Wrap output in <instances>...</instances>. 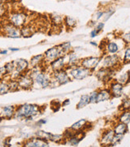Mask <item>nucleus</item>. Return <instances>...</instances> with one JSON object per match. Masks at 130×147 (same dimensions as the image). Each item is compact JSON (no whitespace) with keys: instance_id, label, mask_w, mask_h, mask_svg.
<instances>
[{"instance_id":"f257e3e1","label":"nucleus","mask_w":130,"mask_h":147,"mask_svg":"<svg viewBox=\"0 0 130 147\" xmlns=\"http://www.w3.org/2000/svg\"><path fill=\"white\" fill-rule=\"evenodd\" d=\"M42 107L36 104L25 103L16 107L15 118L18 119H26L31 120L34 117L41 114Z\"/></svg>"},{"instance_id":"f03ea898","label":"nucleus","mask_w":130,"mask_h":147,"mask_svg":"<svg viewBox=\"0 0 130 147\" xmlns=\"http://www.w3.org/2000/svg\"><path fill=\"white\" fill-rule=\"evenodd\" d=\"M32 78L34 80V86L36 85L38 87H41L42 89L47 88L50 87L51 84L52 74L44 68L33 75Z\"/></svg>"},{"instance_id":"7ed1b4c3","label":"nucleus","mask_w":130,"mask_h":147,"mask_svg":"<svg viewBox=\"0 0 130 147\" xmlns=\"http://www.w3.org/2000/svg\"><path fill=\"white\" fill-rule=\"evenodd\" d=\"M7 21L12 25L22 28V26L27 24L28 15L23 11H13L8 13Z\"/></svg>"},{"instance_id":"20e7f679","label":"nucleus","mask_w":130,"mask_h":147,"mask_svg":"<svg viewBox=\"0 0 130 147\" xmlns=\"http://www.w3.org/2000/svg\"><path fill=\"white\" fill-rule=\"evenodd\" d=\"M72 79L70 77L68 71L66 69L62 70L60 71H57L54 73H52V81L50 86L51 87H57L60 86L67 84L70 82Z\"/></svg>"},{"instance_id":"39448f33","label":"nucleus","mask_w":130,"mask_h":147,"mask_svg":"<svg viewBox=\"0 0 130 147\" xmlns=\"http://www.w3.org/2000/svg\"><path fill=\"white\" fill-rule=\"evenodd\" d=\"M0 33L11 38H19L20 37H22L21 29L12 25L11 22H9L8 21L4 23H1Z\"/></svg>"},{"instance_id":"423d86ee","label":"nucleus","mask_w":130,"mask_h":147,"mask_svg":"<svg viewBox=\"0 0 130 147\" xmlns=\"http://www.w3.org/2000/svg\"><path fill=\"white\" fill-rule=\"evenodd\" d=\"M66 70L68 71V74L71 79H75V80H83L89 76L92 73L90 70L82 67V66L69 67Z\"/></svg>"},{"instance_id":"0eeeda50","label":"nucleus","mask_w":130,"mask_h":147,"mask_svg":"<svg viewBox=\"0 0 130 147\" xmlns=\"http://www.w3.org/2000/svg\"><path fill=\"white\" fill-rule=\"evenodd\" d=\"M44 55V66L45 67L48 66L50 63L54 61L55 59H57L59 57L62 56H65L64 54L62 51L61 48H60L59 45L53 47L51 48H49L48 50H46Z\"/></svg>"},{"instance_id":"6e6552de","label":"nucleus","mask_w":130,"mask_h":147,"mask_svg":"<svg viewBox=\"0 0 130 147\" xmlns=\"http://www.w3.org/2000/svg\"><path fill=\"white\" fill-rule=\"evenodd\" d=\"M67 66V59L66 55L59 57L54 61H53L46 67V69L50 73H54L57 71H60L62 70L66 69Z\"/></svg>"},{"instance_id":"1a4fd4ad","label":"nucleus","mask_w":130,"mask_h":147,"mask_svg":"<svg viewBox=\"0 0 130 147\" xmlns=\"http://www.w3.org/2000/svg\"><path fill=\"white\" fill-rule=\"evenodd\" d=\"M35 134L38 138L46 140L47 142L50 141V142H53L55 143H62V142H66L63 134H54L46 132L44 130H38Z\"/></svg>"},{"instance_id":"9d476101","label":"nucleus","mask_w":130,"mask_h":147,"mask_svg":"<svg viewBox=\"0 0 130 147\" xmlns=\"http://www.w3.org/2000/svg\"><path fill=\"white\" fill-rule=\"evenodd\" d=\"M121 59L117 55H109L105 56L101 61V68H107V69H113L115 70L121 64Z\"/></svg>"},{"instance_id":"9b49d317","label":"nucleus","mask_w":130,"mask_h":147,"mask_svg":"<svg viewBox=\"0 0 130 147\" xmlns=\"http://www.w3.org/2000/svg\"><path fill=\"white\" fill-rule=\"evenodd\" d=\"M17 81L19 82V89L21 90H30V89L34 87V80L30 75V74L28 72L26 73L22 74L19 78L17 79Z\"/></svg>"},{"instance_id":"f8f14e48","label":"nucleus","mask_w":130,"mask_h":147,"mask_svg":"<svg viewBox=\"0 0 130 147\" xmlns=\"http://www.w3.org/2000/svg\"><path fill=\"white\" fill-rule=\"evenodd\" d=\"M101 63V58L99 57H87L80 61V66L93 72Z\"/></svg>"},{"instance_id":"ddd939ff","label":"nucleus","mask_w":130,"mask_h":147,"mask_svg":"<svg viewBox=\"0 0 130 147\" xmlns=\"http://www.w3.org/2000/svg\"><path fill=\"white\" fill-rule=\"evenodd\" d=\"M22 147H50V144L46 140L35 137L26 140L23 142Z\"/></svg>"},{"instance_id":"4468645a","label":"nucleus","mask_w":130,"mask_h":147,"mask_svg":"<svg viewBox=\"0 0 130 147\" xmlns=\"http://www.w3.org/2000/svg\"><path fill=\"white\" fill-rule=\"evenodd\" d=\"M15 66V70L19 74H24L28 72L30 70V63L24 59H18L14 61Z\"/></svg>"},{"instance_id":"2eb2a0df","label":"nucleus","mask_w":130,"mask_h":147,"mask_svg":"<svg viewBox=\"0 0 130 147\" xmlns=\"http://www.w3.org/2000/svg\"><path fill=\"white\" fill-rule=\"evenodd\" d=\"M109 89L110 90L113 98H120L123 94L124 86L119 83L118 82H113L110 84V86Z\"/></svg>"},{"instance_id":"dca6fc26","label":"nucleus","mask_w":130,"mask_h":147,"mask_svg":"<svg viewBox=\"0 0 130 147\" xmlns=\"http://www.w3.org/2000/svg\"><path fill=\"white\" fill-rule=\"evenodd\" d=\"M115 133L113 131V129H108L106 131H105L104 134H102V136L101 138V144L102 145V146L109 147L112 144V141L114 137Z\"/></svg>"},{"instance_id":"f3484780","label":"nucleus","mask_w":130,"mask_h":147,"mask_svg":"<svg viewBox=\"0 0 130 147\" xmlns=\"http://www.w3.org/2000/svg\"><path fill=\"white\" fill-rule=\"evenodd\" d=\"M30 63V68H34V67H42L46 68L44 66V55L39 54V55L33 56Z\"/></svg>"},{"instance_id":"a211bd4d","label":"nucleus","mask_w":130,"mask_h":147,"mask_svg":"<svg viewBox=\"0 0 130 147\" xmlns=\"http://www.w3.org/2000/svg\"><path fill=\"white\" fill-rule=\"evenodd\" d=\"M15 110H16V107H15V106L4 107L2 109L1 113H0V118L10 119L11 118H14L15 117Z\"/></svg>"},{"instance_id":"6ab92c4d","label":"nucleus","mask_w":130,"mask_h":147,"mask_svg":"<svg viewBox=\"0 0 130 147\" xmlns=\"http://www.w3.org/2000/svg\"><path fill=\"white\" fill-rule=\"evenodd\" d=\"M66 59H67V68L69 67H73V66H80V59L78 58L77 54H75L74 52L72 51L70 52L69 54L66 55Z\"/></svg>"},{"instance_id":"aec40b11","label":"nucleus","mask_w":130,"mask_h":147,"mask_svg":"<svg viewBox=\"0 0 130 147\" xmlns=\"http://www.w3.org/2000/svg\"><path fill=\"white\" fill-rule=\"evenodd\" d=\"M97 102H105L107 100L111 99L112 94L110 93L109 89H101L99 91H97Z\"/></svg>"},{"instance_id":"412c9836","label":"nucleus","mask_w":130,"mask_h":147,"mask_svg":"<svg viewBox=\"0 0 130 147\" xmlns=\"http://www.w3.org/2000/svg\"><path fill=\"white\" fill-rule=\"evenodd\" d=\"M105 49H106V51L109 54H112V55H115L117 52L119 51L120 47L118 44L116 42H109L107 43V45L105 46Z\"/></svg>"},{"instance_id":"4be33fe9","label":"nucleus","mask_w":130,"mask_h":147,"mask_svg":"<svg viewBox=\"0 0 130 147\" xmlns=\"http://www.w3.org/2000/svg\"><path fill=\"white\" fill-rule=\"evenodd\" d=\"M87 125H88V122H87L86 119H81V120L76 121L75 123H74L73 125H71L70 129L77 132V131L82 130L84 128L87 127Z\"/></svg>"},{"instance_id":"5701e85b","label":"nucleus","mask_w":130,"mask_h":147,"mask_svg":"<svg viewBox=\"0 0 130 147\" xmlns=\"http://www.w3.org/2000/svg\"><path fill=\"white\" fill-rule=\"evenodd\" d=\"M21 29V34H22V37H25V38H27V37H30L34 33V27L30 24H26L25 26H23Z\"/></svg>"},{"instance_id":"b1692460","label":"nucleus","mask_w":130,"mask_h":147,"mask_svg":"<svg viewBox=\"0 0 130 147\" xmlns=\"http://www.w3.org/2000/svg\"><path fill=\"white\" fill-rule=\"evenodd\" d=\"M113 131H114L116 134L124 135L128 131V126H127L126 124H124V123H121V122H118L114 126Z\"/></svg>"},{"instance_id":"393cba45","label":"nucleus","mask_w":130,"mask_h":147,"mask_svg":"<svg viewBox=\"0 0 130 147\" xmlns=\"http://www.w3.org/2000/svg\"><path fill=\"white\" fill-rule=\"evenodd\" d=\"M50 20H51V22L54 25H55V26H61V25L63 24L64 17L62 15L54 13V14L50 15Z\"/></svg>"},{"instance_id":"a878e982","label":"nucleus","mask_w":130,"mask_h":147,"mask_svg":"<svg viewBox=\"0 0 130 147\" xmlns=\"http://www.w3.org/2000/svg\"><path fill=\"white\" fill-rule=\"evenodd\" d=\"M10 92L8 80L4 78L3 79H0V95H3Z\"/></svg>"},{"instance_id":"bb28decb","label":"nucleus","mask_w":130,"mask_h":147,"mask_svg":"<svg viewBox=\"0 0 130 147\" xmlns=\"http://www.w3.org/2000/svg\"><path fill=\"white\" fill-rule=\"evenodd\" d=\"M118 121L128 125L130 122V110H124L118 118Z\"/></svg>"},{"instance_id":"cd10ccee","label":"nucleus","mask_w":130,"mask_h":147,"mask_svg":"<svg viewBox=\"0 0 130 147\" xmlns=\"http://www.w3.org/2000/svg\"><path fill=\"white\" fill-rule=\"evenodd\" d=\"M63 23L65 24L66 28L71 30L73 29L74 27H75L76 24H77V22H76L74 18H71L70 16H66V17H64Z\"/></svg>"},{"instance_id":"c85d7f7f","label":"nucleus","mask_w":130,"mask_h":147,"mask_svg":"<svg viewBox=\"0 0 130 147\" xmlns=\"http://www.w3.org/2000/svg\"><path fill=\"white\" fill-rule=\"evenodd\" d=\"M89 103V98L88 94H84V95L81 96L80 100L78 102V105H77V109H82L83 107L87 106Z\"/></svg>"},{"instance_id":"c756f323","label":"nucleus","mask_w":130,"mask_h":147,"mask_svg":"<svg viewBox=\"0 0 130 147\" xmlns=\"http://www.w3.org/2000/svg\"><path fill=\"white\" fill-rule=\"evenodd\" d=\"M117 82H118L119 83L124 85H126L130 82V73L129 72H125L122 74L121 75H120L119 78H117Z\"/></svg>"},{"instance_id":"7c9ffc66","label":"nucleus","mask_w":130,"mask_h":147,"mask_svg":"<svg viewBox=\"0 0 130 147\" xmlns=\"http://www.w3.org/2000/svg\"><path fill=\"white\" fill-rule=\"evenodd\" d=\"M59 47L62 50V51L64 54V55H66L70 52L72 51V47H71L70 42H65L59 44Z\"/></svg>"},{"instance_id":"2f4dec72","label":"nucleus","mask_w":130,"mask_h":147,"mask_svg":"<svg viewBox=\"0 0 130 147\" xmlns=\"http://www.w3.org/2000/svg\"><path fill=\"white\" fill-rule=\"evenodd\" d=\"M8 84L10 92H15L19 90V82L16 79H8Z\"/></svg>"},{"instance_id":"473e14b6","label":"nucleus","mask_w":130,"mask_h":147,"mask_svg":"<svg viewBox=\"0 0 130 147\" xmlns=\"http://www.w3.org/2000/svg\"><path fill=\"white\" fill-rule=\"evenodd\" d=\"M5 69H6V72H7V76H10L11 74L13 73L15 70V63L14 61L12 62H9V63H6L5 64Z\"/></svg>"},{"instance_id":"72a5a7b5","label":"nucleus","mask_w":130,"mask_h":147,"mask_svg":"<svg viewBox=\"0 0 130 147\" xmlns=\"http://www.w3.org/2000/svg\"><path fill=\"white\" fill-rule=\"evenodd\" d=\"M8 15L7 7L5 3H0V19L3 18L6 15Z\"/></svg>"},{"instance_id":"f704fd0d","label":"nucleus","mask_w":130,"mask_h":147,"mask_svg":"<svg viewBox=\"0 0 130 147\" xmlns=\"http://www.w3.org/2000/svg\"><path fill=\"white\" fill-rule=\"evenodd\" d=\"M130 63V47L125 49L124 53V58H123V63Z\"/></svg>"},{"instance_id":"c9c22d12","label":"nucleus","mask_w":130,"mask_h":147,"mask_svg":"<svg viewBox=\"0 0 130 147\" xmlns=\"http://www.w3.org/2000/svg\"><path fill=\"white\" fill-rule=\"evenodd\" d=\"M123 135L121 134H114V137L113 138V141H112V146H115V145H117L121 142V141L122 140Z\"/></svg>"},{"instance_id":"e433bc0d","label":"nucleus","mask_w":130,"mask_h":147,"mask_svg":"<svg viewBox=\"0 0 130 147\" xmlns=\"http://www.w3.org/2000/svg\"><path fill=\"white\" fill-rule=\"evenodd\" d=\"M97 93H98L97 91H93L89 94V103H97Z\"/></svg>"},{"instance_id":"4c0bfd02","label":"nucleus","mask_w":130,"mask_h":147,"mask_svg":"<svg viewBox=\"0 0 130 147\" xmlns=\"http://www.w3.org/2000/svg\"><path fill=\"white\" fill-rule=\"evenodd\" d=\"M122 40L125 44L130 45V32L129 33L124 34L122 35Z\"/></svg>"},{"instance_id":"58836bf2","label":"nucleus","mask_w":130,"mask_h":147,"mask_svg":"<svg viewBox=\"0 0 130 147\" xmlns=\"http://www.w3.org/2000/svg\"><path fill=\"white\" fill-rule=\"evenodd\" d=\"M114 13V10H113V9H109L107 12H105L104 13V15H105V18H104V20L105 21H107L109 18L111 17L113 14Z\"/></svg>"},{"instance_id":"ea45409f","label":"nucleus","mask_w":130,"mask_h":147,"mask_svg":"<svg viewBox=\"0 0 130 147\" xmlns=\"http://www.w3.org/2000/svg\"><path fill=\"white\" fill-rule=\"evenodd\" d=\"M7 77V72L4 66H0V79H3Z\"/></svg>"},{"instance_id":"a19ab883","label":"nucleus","mask_w":130,"mask_h":147,"mask_svg":"<svg viewBox=\"0 0 130 147\" xmlns=\"http://www.w3.org/2000/svg\"><path fill=\"white\" fill-rule=\"evenodd\" d=\"M103 15H104V12H103V11H97V13L94 15V20H96V21H97V20H98V19H100Z\"/></svg>"},{"instance_id":"79ce46f5","label":"nucleus","mask_w":130,"mask_h":147,"mask_svg":"<svg viewBox=\"0 0 130 147\" xmlns=\"http://www.w3.org/2000/svg\"><path fill=\"white\" fill-rule=\"evenodd\" d=\"M104 26H105L104 22H99V23L97 25V26H96V28H95V29L97 30V31H98V33H100L101 31L103 30V28H104Z\"/></svg>"},{"instance_id":"37998d69","label":"nucleus","mask_w":130,"mask_h":147,"mask_svg":"<svg viewBox=\"0 0 130 147\" xmlns=\"http://www.w3.org/2000/svg\"><path fill=\"white\" fill-rule=\"evenodd\" d=\"M98 31H97L96 29H93L92 31H91V33H90V37L91 38H94V37H96L98 34Z\"/></svg>"},{"instance_id":"c03bdc74","label":"nucleus","mask_w":130,"mask_h":147,"mask_svg":"<svg viewBox=\"0 0 130 147\" xmlns=\"http://www.w3.org/2000/svg\"><path fill=\"white\" fill-rule=\"evenodd\" d=\"M70 103V99L64 100L63 102H62V107H66V106H68Z\"/></svg>"},{"instance_id":"a18cd8bd","label":"nucleus","mask_w":130,"mask_h":147,"mask_svg":"<svg viewBox=\"0 0 130 147\" xmlns=\"http://www.w3.org/2000/svg\"><path fill=\"white\" fill-rule=\"evenodd\" d=\"M46 122H47L46 120H45V119H40V120L37 122V124L38 125H44V124H46Z\"/></svg>"},{"instance_id":"49530a36","label":"nucleus","mask_w":130,"mask_h":147,"mask_svg":"<svg viewBox=\"0 0 130 147\" xmlns=\"http://www.w3.org/2000/svg\"><path fill=\"white\" fill-rule=\"evenodd\" d=\"M9 50H10L11 51H19V48L10 47V48H9Z\"/></svg>"},{"instance_id":"de8ad7c7","label":"nucleus","mask_w":130,"mask_h":147,"mask_svg":"<svg viewBox=\"0 0 130 147\" xmlns=\"http://www.w3.org/2000/svg\"><path fill=\"white\" fill-rule=\"evenodd\" d=\"M7 51H6V50H5V51H1V50H0V55H7Z\"/></svg>"},{"instance_id":"09e8293b","label":"nucleus","mask_w":130,"mask_h":147,"mask_svg":"<svg viewBox=\"0 0 130 147\" xmlns=\"http://www.w3.org/2000/svg\"><path fill=\"white\" fill-rule=\"evenodd\" d=\"M90 44L93 45V46H95V47H97V44L96 43V42H90Z\"/></svg>"},{"instance_id":"8fccbe9b","label":"nucleus","mask_w":130,"mask_h":147,"mask_svg":"<svg viewBox=\"0 0 130 147\" xmlns=\"http://www.w3.org/2000/svg\"><path fill=\"white\" fill-rule=\"evenodd\" d=\"M129 98V106H130V98Z\"/></svg>"},{"instance_id":"3c124183","label":"nucleus","mask_w":130,"mask_h":147,"mask_svg":"<svg viewBox=\"0 0 130 147\" xmlns=\"http://www.w3.org/2000/svg\"><path fill=\"white\" fill-rule=\"evenodd\" d=\"M58 1H62V0H58Z\"/></svg>"},{"instance_id":"603ef678","label":"nucleus","mask_w":130,"mask_h":147,"mask_svg":"<svg viewBox=\"0 0 130 147\" xmlns=\"http://www.w3.org/2000/svg\"><path fill=\"white\" fill-rule=\"evenodd\" d=\"M0 27H1V23H0Z\"/></svg>"}]
</instances>
